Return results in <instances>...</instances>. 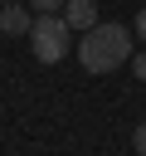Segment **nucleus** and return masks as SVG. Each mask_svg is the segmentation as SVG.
<instances>
[{
	"instance_id": "4",
	"label": "nucleus",
	"mask_w": 146,
	"mask_h": 156,
	"mask_svg": "<svg viewBox=\"0 0 146 156\" xmlns=\"http://www.w3.org/2000/svg\"><path fill=\"white\" fill-rule=\"evenodd\" d=\"M63 20H68V29H92L97 24V5L92 0H68L63 5Z\"/></svg>"
},
{
	"instance_id": "1",
	"label": "nucleus",
	"mask_w": 146,
	"mask_h": 156,
	"mask_svg": "<svg viewBox=\"0 0 146 156\" xmlns=\"http://www.w3.org/2000/svg\"><path fill=\"white\" fill-rule=\"evenodd\" d=\"M78 58L88 73H112L131 58V29L127 24H92L83 29V44H78Z\"/></svg>"
},
{
	"instance_id": "7",
	"label": "nucleus",
	"mask_w": 146,
	"mask_h": 156,
	"mask_svg": "<svg viewBox=\"0 0 146 156\" xmlns=\"http://www.w3.org/2000/svg\"><path fill=\"white\" fill-rule=\"evenodd\" d=\"M131 68H136V78H141V83H146V49H141V54H136V58H131Z\"/></svg>"
},
{
	"instance_id": "3",
	"label": "nucleus",
	"mask_w": 146,
	"mask_h": 156,
	"mask_svg": "<svg viewBox=\"0 0 146 156\" xmlns=\"http://www.w3.org/2000/svg\"><path fill=\"white\" fill-rule=\"evenodd\" d=\"M29 24L34 20H29V10L19 0H5L0 5V34H29Z\"/></svg>"
},
{
	"instance_id": "2",
	"label": "nucleus",
	"mask_w": 146,
	"mask_h": 156,
	"mask_svg": "<svg viewBox=\"0 0 146 156\" xmlns=\"http://www.w3.org/2000/svg\"><path fill=\"white\" fill-rule=\"evenodd\" d=\"M68 20L54 10V15H34V24H29V49H34V58L39 63H58L63 54H68Z\"/></svg>"
},
{
	"instance_id": "6",
	"label": "nucleus",
	"mask_w": 146,
	"mask_h": 156,
	"mask_svg": "<svg viewBox=\"0 0 146 156\" xmlns=\"http://www.w3.org/2000/svg\"><path fill=\"white\" fill-rule=\"evenodd\" d=\"M131 146H136V151H141V156H146V122H141V127H136V136H131Z\"/></svg>"
},
{
	"instance_id": "8",
	"label": "nucleus",
	"mask_w": 146,
	"mask_h": 156,
	"mask_svg": "<svg viewBox=\"0 0 146 156\" xmlns=\"http://www.w3.org/2000/svg\"><path fill=\"white\" fill-rule=\"evenodd\" d=\"M136 34H141V44H146V10L136 15Z\"/></svg>"
},
{
	"instance_id": "5",
	"label": "nucleus",
	"mask_w": 146,
	"mask_h": 156,
	"mask_svg": "<svg viewBox=\"0 0 146 156\" xmlns=\"http://www.w3.org/2000/svg\"><path fill=\"white\" fill-rule=\"evenodd\" d=\"M29 5H34V15H54V10H63L68 0H29Z\"/></svg>"
}]
</instances>
